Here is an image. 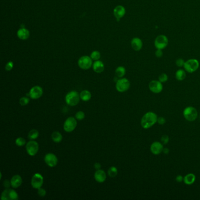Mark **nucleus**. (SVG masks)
Masks as SVG:
<instances>
[{
  "label": "nucleus",
  "instance_id": "f257e3e1",
  "mask_svg": "<svg viewBox=\"0 0 200 200\" xmlns=\"http://www.w3.org/2000/svg\"><path fill=\"white\" fill-rule=\"evenodd\" d=\"M157 119L158 116L156 113L148 111L142 116L140 121L141 126L144 129H148L157 123Z\"/></svg>",
  "mask_w": 200,
  "mask_h": 200
},
{
  "label": "nucleus",
  "instance_id": "f03ea898",
  "mask_svg": "<svg viewBox=\"0 0 200 200\" xmlns=\"http://www.w3.org/2000/svg\"><path fill=\"white\" fill-rule=\"evenodd\" d=\"M183 114L184 119L190 122H194L198 116L197 110L194 107L191 106L186 107L183 111Z\"/></svg>",
  "mask_w": 200,
  "mask_h": 200
},
{
  "label": "nucleus",
  "instance_id": "7ed1b4c3",
  "mask_svg": "<svg viewBox=\"0 0 200 200\" xmlns=\"http://www.w3.org/2000/svg\"><path fill=\"white\" fill-rule=\"evenodd\" d=\"M80 98V95L78 92L72 90L67 93L65 96V102L67 104L71 106H74L79 104Z\"/></svg>",
  "mask_w": 200,
  "mask_h": 200
},
{
  "label": "nucleus",
  "instance_id": "20e7f679",
  "mask_svg": "<svg viewBox=\"0 0 200 200\" xmlns=\"http://www.w3.org/2000/svg\"><path fill=\"white\" fill-rule=\"evenodd\" d=\"M200 67V62L196 59H190L185 61L184 68L187 72L193 74L197 71Z\"/></svg>",
  "mask_w": 200,
  "mask_h": 200
},
{
  "label": "nucleus",
  "instance_id": "39448f33",
  "mask_svg": "<svg viewBox=\"0 0 200 200\" xmlns=\"http://www.w3.org/2000/svg\"><path fill=\"white\" fill-rule=\"evenodd\" d=\"M130 87V82L127 78H122L118 80L116 83V89L121 93L127 91Z\"/></svg>",
  "mask_w": 200,
  "mask_h": 200
},
{
  "label": "nucleus",
  "instance_id": "423d86ee",
  "mask_svg": "<svg viewBox=\"0 0 200 200\" xmlns=\"http://www.w3.org/2000/svg\"><path fill=\"white\" fill-rule=\"evenodd\" d=\"M169 44V39L164 35H160L157 37L155 41V46L157 49H165Z\"/></svg>",
  "mask_w": 200,
  "mask_h": 200
},
{
  "label": "nucleus",
  "instance_id": "0eeeda50",
  "mask_svg": "<svg viewBox=\"0 0 200 200\" xmlns=\"http://www.w3.org/2000/svg\"><path fill=\"white\" fill-rule=\"evenodd\" d=\"M148 89L153 93H160L163 90V83L158 80H153L148 83Z\"/></svg>",
  "mask_w": 200,
  "mask_h": 200
},
{
  "label": "nucleus",
  "instance_id": "6e6552de",
  "mask_svg": "<svg viewBox=\"0 0 200 200\" xmlns=\"http://www.w3.org/2000/svg\"><path fill=\"white\" fill-rule=\"evenodd\" d=\"M92 58L88 56H83L78 60V66L82 69L88 70L93 65Z\"/></svg>",
  "mask_w": 200,
  "mask_h": 200
},
{
  "label": "nucleus",
  "instance_id": "1a4fd4ad",
  "mask_svg": "<svg viewBox=\"0 0 200 200\" xmlns=\"http://www.w3.org/2000/svg\"><path fill=\"white\" fill-rule=\"evenodd\" d=\"M26 150L27 153L31 156H34L37 154L39 150V145L37 141L31 140L26 145Z\"/></svg>",
  "mask_w": 200,
  "mask_h": 200
},
{
  "label": "nucleus",
  "instance_id": "9d476101",
  "mask_svg": "<svg viewBox=\"0 0 200 200\" xmlns=\"http://www.w3.org/2000/svg\"><path fill=\"white\" fill-rule=\"evenodd\" d=\"M77 126V122L73 117H69L66 120L64 125V129L67 132H72Z\"/></svg>",
  "mask_w": 200,
  "mask_h": 200
},
{
  "label": "nucleus",
  "instance_id": "9b49d317",
  "mask_svg": "<svg viewBox=\"0 0 200 200\" xmlns=\"http://www.w3.org/2000/svg\"><path fill=\"white\" fill-rule=\"evenodd\" d=\"M44 183V178L39 173L35 174L31 179V185L35 189H39Z\"/></svg>",
  "mask_w": 200,
  "mask_h": 200
},
{
  "label": "nucleus",
  "instance_id": "f8f14e48",
  "mask_svg": "<svg viewBox=\"0 0 200 200\" xmlns=\"http://www.w3.org/2000/svg\"><path fill=\"white\" fill-rule=\"evenodd\" d=\"M164 145L161 141H154L150 145V150L151 153L154 155H159L163 153Z\"/></svg>",
  "mask_w": 200,
  "mask_h": 200
},
{
  "label": "nucleus",
  "instance_id": "ddd939ff",
  "mask_svg": "<svg viewBox=\"0 0 200 200\" xmlns=\"http://www.w3.org/2000/svg\"><path fill=\"white\" fill-rule=\"evenodd\" d=\"M45 163L50 167H53L58 164V158L53 153H48L44 157Z\"/></svg>",
  "mask_w": 200,
  "mask_h": 200
},
{
  "label": "nucleus",
  "instance_id": "4468645a",
  "mask_svg": "<svg viewBox=\"0 0 200 200\" xmlns=\"http://www.w3.org/2000/svg\"><path fill=\"white\" fill-rule=\"evenodd\" d=\"M30 97L32 99H38L43 95V89L39 86H35L30 90Z\"/></svg>",
  "mask_w": 200,
  "mask_h": 200
},
{
  "label": "nucleus",
  "instance_id": "2eb2a0df",
  "mask_svg": "<svg viewBox=\"0 0 200 200\" xmlns=\"http://www.w3.org/2000/svg\"><path fill=\"white\" fill-rule=\"evenodd\" d=\"M125 14L126 9L122 5H118L113 9V14L118 21H119L120 20L125 16Z\"/></svg>",
  "mask_w": 200,
  "mask_h": 200
},
{
  "label": "nucleus",
  "instance_id": "dca6fc26",
  "mask_svg": "<svg viewBox=\"0 0 200 200\" xmlns=\"http://www.w3.org/2000/svg\"><path fill=\"white\" fill-rule=\"evenodd\" d=\"M131 45L134 51H139L143 47V42L139 38H134L131 41Z\"/></svg>",
  "mask_w": 200,
  "mask_h": 200
},
{
  "label": "nucleus",
  "instance_id": "f3484780",
  "mask_svg": "<svg viewBox=\"0 0 200 200\" xmlns=\"http://www.w3.org/2000/svg\"><path fill=\"white\" fill-rule=\"evenodd\" d=\"M94 177L97 182L99 183H104L106 179V174L105 172L102 170H97L95 173Z\"/></svg>",
  "mask_w": 200,
  "mask_h": 200
},
{
  "label": "nucleus",
  "instance_id": "a211bd4d",
  "mask_svg": "<svg viewBox=\"0 0 200 200\" xmlns=\"http://www.w3.org/2000/svg\"><path fill=\"white\" fill-rule=\"evenodd\" d=\"M30 31L25 28H21L17 31V37L21 40H26L30 37Z\"/></svg>",
  "mask_w": 200,
  "mask_h": 200
},
{
  "label": "nucleus",
  "instance_id": "6ab92c4d",
  "mask_svg": "<svg viewBox=\"0 0 200 200\" xmlns=\"http://www.w3.org/2000/svg\"><path fill=\"white\" fill-rule=\"evenodd\" d=\"M22 179L21 177L19 175L14 176L11 180V184L13 188H17L22 184Z\"/></svg>",
  "mask_w": 200,
  "mask_h": 200
},
{
  "label": "nucleus",
  "instance_id": "aec40b11",
  "mask_svg": "<svg viewBox=\"0 0 200 200\" xmlns=\"http://www.w3.org/2000/svg\"><path fill=\"white\" fill-rule=\"evenodd\" d=\"M196 180V176L193 173H188L184 177L183 182L186 185H190L193 184Z\"/></svg>",
  "mask_w": 200,
  "mask_h": 200
},
{
  "label": "nucleus",
  "instance_id": "412c9836",
  "mask_svg": "<svg viewBox=\"0 0 200 200\" xmlns=\"http://www.w3.org/2000/svg\"><path fill=\"white\" fill-rule=\"evenodd\" d=\"M92 67H93V71L97 74L102 73L104 71V63L102 61L99 60H96L93 64Z\"/></svg>",
  "mask_w": 200,
  "mask_h": 200
},
{
  "label": "nucleus",
  "instance_id": "4be33fe9",
  "mask_svg": "<svg viewBox=\"0 0 200 200\" xmlns=\"http://www.w3.org/2000/svg\"><path fill=\"white\" fill-rule=\"evenodd\" d=\"M176 79L178 81H183L186 78V71L183 69H178L175 74Z\"/></svg>",
  "mask_w": 200,
  "mask_h": 200
},
{
  "label": "nucleus",
  "instance_id": "5701e85b",
  "mask_svg": "<svg viewBox=\"0 0 200 200\" xmlns=\"http://www.w3.org/2000/svg\"><path fill=\"white\" fill-rule=\"evenodd\" d=\"M80 97L83 101L87 102V101H89V100L91 99L92 95L89 90H85L82 91L81 92Z\"/></svg>",
  "mask_w": 200,
  "mask_h": 200
},
{
  "label": "nucleus",
  "instance_id": "b1692460",
  "mask_svg": "<svg viewBox=\"0 0 200 200\" xmlns=\"http://www.w3.org/2000/svg\"><path fill=\"white\" fill-rule=\"evenodd\" d=\"M126 69L125 67H118L116 69V71H115V73H116V75L118 77H119L120 78H123L125 74H126Z\"/></svg>",
  "mask_w": 200,
  "mask_h": 200
},
{
  "label": "nucleus",
  "instance_id": "393cba45",
  "mask_svg": "<svg viewBox=\"0 0 200 200\" xmlns=\"http://www.w3.org/2000/svg\"><path fill=\"white\" fill-rule=\"evenodd\" d=\"M52 140L55 143H60L62 140V136L59 132H54L51 135Z\"/></svg>",
  "mask_w": 200,
  "mask_h": 200
},
{
  "label": "nucleus",
  "instance_id": "a878e982",
  "mask_svg": "<svg viewBox=\"0 0 200 200\" xmlns=\"http://www.w3.org/2000/svg\"><path fill=\"white\" fill-rule=\"evenodd\" d=\"M118 173V169L115 166H111L108 170V175L110 177L113 178L115 177Z\"/></svg>",
  "mask_w": 200,
  "mask_h": 200
},
{
  "label": "nucleus",
  "instance_id": "bb28decb",
  "mask_svg": "<svg viewBox=\"0 0 200 200\" xmlns=\"http://www.w3.org/2000/svg\"><path fill=\"white\" fill-rule=\"evenodd\" d=\"M39 136V132L36 129H32L28 133V137L30 140H35Z\"/></svg>",
  "mask_w": 200,
  "mask_h": 200
},
{
  "label": "nucleus",
  "instance_id": "cd10ccee",
  "mask_svg": "<svg viewBox=\"0 0 200 200\" xmlns=\"http://www.w3.org/2000/svg\"><path fill=\"white\" fill-rule=\"evenodd\" d=\"M9 188H6L1 195V199L2 200H9Z\"/></svg>",
  "mask_w": 200,
  "mask_h": 200
},
{
  "label": "nucleus",
  "instance_id": "c85d7f7f",
  "mask_svg": "<svg viewBox=\"0 0 200 200\" xmlns=\"http://www.w3.org/2000/svg\"><path fill=\"white\" fill-rule=\"evenodd\" d=\"M90 58L93 60H97L100 58V53L97 51H94L92 52L90 55Z\"/></svg>",
  "mask_w": 200,
  "mask_h": 200
},
{
  "label": "nucleus",
  "instance_id": "c756f323",
  "mask_svg": "<svg viewBox=\"0 0 200 200\" xmlns=\"http://www.w3.org/2000/svg\"><path fill=\"white\" fill-rule=\"evenodd\" d=\"M18 199V195L17 193L13 190L10 189L9 191V200H16Z\"/></svg>",
  "mask_w": 200,
  "mask_h": 200
},
{
  "label": "nucleus",
  "instance_id": "7c9ffc66",
  "mask_svg": "<svg viewBox=\"0 0 200 200\" xmlns=\"http://www.w3.org/2000/svg\"><path fill=\"white\" fill-rule=\"evenodd\" d=\"M15 144L18 146L21 147V146H24L26 144V141L22 137H18L15 140Z\"/></svg>",
  "mask_w": 200,
  "mask_h": 200
},
{
  "label": "nucleus",
  "instance_id": "2f4dec72",
  "mask_svg": "<svg viewBox=\"0 0 200 200\" xmlns=\"http://www.w3.org/2000/svg\"><path fill=\"white\" fill-rule=\"evenodd\" d=\"M168 79H169L168 75L165 73H163V74L160 75L158 76V81L160 82H162V83L167 81Z\"/></svg>",
  "mask_w": 200,
  "mask_h": 200
},
{
  "label": "nucleus",
  "instance_id": "473e14b6",
  "mask_svg": "<svg viewBox=\"0 0 200 200\" xmlns=\"http://www.w3.org/2000/svg\"><path fill=\"white\" fill-rule=\"evenodd\" d=\"M20 104L21 106H26L27 104H29L30 102V99L27 97H22L20 99Z\"/></svg>",
  "mask_w": 200,
  "mask_h": 200
},
{
  "label": "nucleus",
  "instance_id": "72a5a7b5",
  "mask_svg": "<svg viewBox=\"0 0 200 200\" xmlns=\"http://www.w3.org/2000/svg\"><path fill=\"white\" fill-rule=\"evenodd\" d=\"M170 141V138H169V136L167 134H164L162 137H161V139H160V141L163 144V145H166L169 143Z\"/></svg>",
  "mask_w": 200,
  "mask_h": 200
},
{
  "label": "nucleus",
  "instance_id": "f704fd0d",
  "mask_svg": "<svg viewBox=\"0 0 200 200\" xmlns=\"http://www.w3.org/2000/svg\"><path fill=\"white\" fill-rule=\"evenodd\" d=\"M85 113L83 111H79L78 112L76 113V115H75V118L76 119L78 120H82L85 118Z\"/></svg>",
  "mask_w": 200,
  "mask_h": 200
},
{
  "label": "nucleus",
  "instance_id": "c9c22d12",
  "mask_svg": "<svg viewBox=\"0 0 200 200\" xmlns=\"http://www.w3.org/2000/svg\"><path fill=\"white\" fill-rule=\"evenodd\" d=\"M184 64H185V61L183 59H182V58H178L176 61V65L177 67H184Z\"/></svg>",
  "mask_w": 200,
  "mask_h": 200
},
{
  "label": "nucleus",
  "instance_id": "e433bc0d",
  "mask_svg": "<svg viewBox=\"0 0 200 200\" xmlns=\"http://www.w3.org/2000/svg\"><path fill=\"white\" fill-rule=\"evenodd\" d=\"M166 123V119H165L164 117H158L157 119V123L159 125H164Z\"/></svg>",
  "mask_w": 200,
  "mask_h": 200
},
{
  "label": "nucleus",
  "instance_id": "4c0bfd02",
  "mask_svg": "<svg viewBox=\"0 0 200 200\" xmlns=\"http://www.w3.org/2000/svg\"><path fill=\"white\" fill-rule=\"evenodd\" d=\"M14 67V63L12 61L8 62L6 66H5V70L7 71H10Z\"/></svg>",
  "mask_w": 200,
  "mask_h": 200
},
{
  "label": "nucleus",
  "instance_id": "58836bf2",
  "mask_svg": "<svg viewBox=\"0 0 200 200\" xmlns=\"http://www.w3.org/2000/svg\"><path fill=\"white\" fill-rule=\"evenodd\" d=\"M38 195L40 196V197H44L45 196L46 194V190L44 189V188H42L41 187L39 188L38 190Z\"/></svg>",
  "mask_w": 200,
  "mask_h": 200
},
{
  "label": "nucleus",
  "instance_id": "ea45409f",
  "mask_svg": "<svg viewBox=\"0 0 200 200\" xmlns=\"http://www.w3.org/2000/svg\"><path fill=\"white\" fill-rule=\"evenodd\" d=\"M163 52L162 49H157L155 52V55L157 58H161L163 56Z\"/></svg>",
  "mask_w": 200,
  "mask_h": 200
},
{
  "label": "nucleus",
  "instance_id": "a19ab883",
  "mask_svg": "<svg viewBox=\"0 0 200 200\" xmlns=\"http://www.w3.org/2000/svg\"><path fill=\"white\" fill-rule=\"evenodd\" d=\"M3 184H4V187L6 188H9V187L11 185V181H9V180H5L4 183H3Z\"/></svg>",
  "mask_w": 200,
  "mask_h": 200
},
{
  "label": "nucleus",
  "instance_id": "79ce46f5",
  "mask_svg": "<svg viewBox=\"0 0 200 200\" xmlns=\"http://www.w3.org/2000/svg\"><path fill=\"white\" fill-rule=\"evenodd\" d=\"M183 180H184V177H183L181 175H178L176 176V181L177 183H182L183 182Z\"/></svg>",
  "mask_w": 200,
  "mask_h": 200
},
{
  "label": "nucleus",
  "instance_id": "37998d69",
  "mask_svg": "<svg viewBox=\"0 0 200 200\" xmlns=\"http://www.w3.org/2000/svg\"><path fill=\"white\" fill-rule=\"evenodd\" d=\"M163 153L164 155H168L170 153V150L167 147H164L163 148Z\"/></svg>",
  "mask_w": 200,
  "mask_h": 200
},
{
  "label": "nucleus",
  "instance_id": "c03bdc74",
  "mask_svg": "<svg viewBox=\"0 0 200 200\" xmlns=\"http://www.w3.org/2000/svg\"><path fill=\"white\" fill-rule=\"evenodd\" d=\"M94 167L96 170H99L101 168V165L100 163H96L94 165Z\"/></svg>",
  "mask_w": 200,
  "mask_h": 200
}]
</instances>
